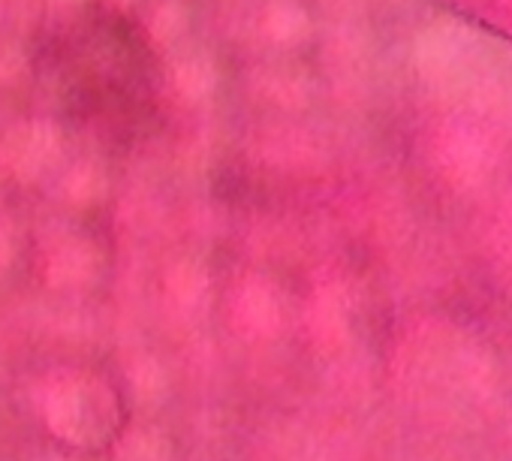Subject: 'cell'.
<instances>
[{"label": "cell", "instance_id": "cell-1", "mask_svg": "<svg viewBox=\"0 0 512 461\" xmlns=\"http://www.w3.org/2000/svg\"><path fill=\"white\" fill-rule=\"evenodd\" d=\"M67 160V133L49 115H25L0 136V175L16 184L55 178Z\"/></svg>", "mask_w": 512, "mask_h": 461}, {"label": "cell", "instance_id": "cell-2", "mask_svg": "<svg viewBox=\"0 0 512 461\" xmlns=\"http://www.w3.org/2000/svg\"><path fill=\"white\" fill-rule=\"evenodd\" d=\"M163 58H166L163 82L181 106H205L217 97L223 70L208 49L184 43Z\"/></svg>", "mask_w": 512, "mask_h": 461}, {"label": "cell", "instance_id": "cell-3", "mask_svg": "<svg viewBox=\"0 0 512 461\" xmlns=\"http://www.w3.org/2000/svg\"><path fill=\"white\" fill-rule=\"evenodd\" d=\"M139 25H142L145 43L154 52L169 55L178 46L190 43L193 13L184 0H145L139 7Z\"/></svg>", "mask_w": 512, "mask_h": 461}, {"label": "cell", "instance_id": "cell-4", "mask_svg": "<svg viewBox=\"0 0 512 461\" xmlns=\"http://www.w3.org/2000/svg\"><path fill=\"white\" fill-rule=\"evenodd\" d=\"M61 196L76 208L100 205L109 193V166L97 154H82L73 160H64V166L55 172Z\"/></svg>", "mask_w": 512, "mask_h": 461}, {"label": "cell", "instance_id": "cell-5", "mask_svg": "<svg viewBox=\"0 0 512 461\" xmlns=\"http://www.w3.org/2000/svg\"><path fill=\"white\" fill-rule=\"evenodd\" d=\"M256 31L272 49H296L311 37V19L299 0H266L256 16Z\"/></svg>", "mask_w": 512, "mask_h": 461}, {"label": "cell", "instance_id": "cell-6", "mask_svg": "<svg viewBox=\"0 0 512 461\" xmlns=\"http://www.w3.org/2000/svg\"><path fill=\"white\" fill-rule=\"evenodd\" d=\"M28 73H31L28 46L16 34L0 31V91L22 85L28 79Z\"/></svg>", "mask_w": 512, "mask_h": 461}, {"label": "cell", "instance_id": "cell-7", "mask_svg": "<svg viewBox=\"0 0 512 461\" xmlns=\"http://www.w3.org/2000/svg\"><path fill=\"white\" fill-rule=\"evenodd\" d=\"M49 16H73L85 7V0H43Z\"/></svg>", "mask_w": 512, "mask_h": 461}, {"label": "cell", "instance_id": "cell-8", "mask_svg": "<svg viewBox=\"0 0 512 461\" xmlns=\"http://www.w3.org/2000/svg\"><path fill=\"white\" fill-rule=\"evenodd\" d=\"M100 4L112 13H139V7L145 0H100Z\"/></svg>", "mask_w": 512, "mask_h": 461}, {"label": "cell", "instance_id": "cell-9", "mask_svg": "<svg viewBox=\"0 0 512 461\" xmlns=\"http://www.w3.org/2000/svg\"><path fill=\"white\" fill-rule=\"evenodd\" d=\"M4 16H7V0H0V31H4Z\"/></svg>", "mask_w": 512, "mask_h": 461}]
</instances>
